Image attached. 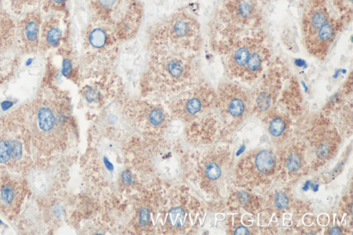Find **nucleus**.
Listing matches in <instances>:
<instances>
[{"mask_svg": "<svg viewBox=\"0 0 353 235\" xmlns=\"http://www.w3.org/2000/svg\"><path fill=\"white\" fill-rule=\"evenodd\" d=\"M46 66L35 96L12 110L26 130L36 157L52 156L61 150L70 120L67 96L53 82L56 69L51 61Z\"/></svg>", "mask_w": 353, "mask_h": 235, "instance_id": "nucleus-1", "label": "nucleus"}, {"mask_svg": "<svg viewBox=\"0 0 353 235\" xmlns=\"http://www.w3.org/2000/svg\"><path fill=\"white\" fill-rule=\"evenodd\" d=\"M145 40L148 52L199 54L203 45L201 23L190 10L180 8L151 25Z\"/></svg>", "mask_w": 353, "mask_h": 235, "instance_id": "nucleus-2", "label": "nucleus"}, {"mask_svg": "<svg viewBox=\"0 0 353 235\" xmlns=\"http://www.w3.org/2000/svg\"><path fill=\"white\" fill-rule=\"evenodd\" d=\"M261 5L253 0H221L210 24V44L214 50L241 36L261 28Z\"/></svg>", "mask_w": 353, "mask_h": 235, "instance_id": "nucleus-3", "label": "nucleus"}, {"mask_svg": "<svg viewBox=\"0 0 353 235\" xmlns=\"http://www.w3.org/2000/svg\"><path fill=\"white\" fill-rule=\"evenodd\" d=\"M122 43L107 25L90 17L81 38V70L88 74L113 69Z\"/></svg>", "mask_w": 353, "mask_h": 235, "instance_id": "nucleus-4", "label": "nucleus"}, {"mask_svg": "<svg viewBox=\"0 0 353 235\" xmlns=\"http://www.w3.org/2000/svg\"><path fill=\"white\" fill-rule=\"evenodd\" d=\"M88 8L90 18L109 27L122 43L137 36L144 14L141 0H90Z\"/></svg>", "mask_w": 353, "mask_h": 235, "instance_id": "nucleus-5", "label": "nucleus"}, {"mask_svg": "<svg viewBox=\"0 0 353 235\" xmlns=\"http://www.w3.org/2000/svg\"><path fill=\"white\" fill-rule=\"evenodd\" d=\"M36 158L30 140L12 111L0 117V174H22Z\"/></svg>", "mask_w": 353, "mask_h": 235, "instance_id": "nucleus-6", "label": "nucleus"}, {"mask_svg": "<svg viewBox=\"0 0 353 235\" xmlns=\"http://www.w3.org/2000/svg\"><path fill=\"white\" fill-rule=\"evenodd\" d=\"M198 54L168 51L148 52L143 72L145 80L181 84L192 80L199 70Z\"/></svg>", "mask_w": 353, "mask_h": 235, "instance_id": "nucleus-7", "label": "nucleus"}, {"mask_svg": "<svg viewBox=\"0 0 353 235\" xmlns=\"http://www.w3.org/2000/svg\"><path fill=\"white\" fill-rule=\"evenodd\" d=\"M52 156L36 157L23 171L30 197L36 205L43 203L55 197L57 190V167Z\"/></svg>", "mask_w": 353, "mask_h": 235, "instance_id": "nucleus-8", "label": "nucleus"}, {"mask_svg": "<svg viewBox=\"0 0 353 235\" xmlns=\"http://www.w3.org/2000/svg\"><path fill=\"white\" fill-rule=\"evenodd\" d=\"M16 25L13 15L0 8V85L8 83L21 65L23 54L17 44Z\"/></svg>", "mask_w": 353, "mask_h": 235, "instance_id": "nucleus-9", "label": "nucleus"}, {"mask_svg": "<svg viewBox=\"0 0 353 235\" xmlns=\"http://www.w3.org/2000/svg\"><path fill=\"white\" fill-rule=\"evenodd\" d=\"M30 197L27 183L22 176L0 174V214L8 221L17 220L23 205Z\"/></svg>", "mask_w": 353, "mask_h": 235, "instance_id": "nucleus-10", "label": "nucleus"}, {"mask_svg": "<svg viewBox=\"0 0 353 235\" xmlns=\"http://www.w3.org/2000/svg\"><path fill=\"white\" fill-rule=\"evenodd\" d=\"M41 26L39 52L58 49L66 45L69 37L68 13L48 14Z\"/></svg>", "mask_w": 353, "mask_h": 235, "instance_id": "nucleus-11", "label": "nucleus"}, {"mask_svg": "<svg viewBox=\"0 0 353 235\" xmlns=\"http://www.w3.org/2000/svg\"><path fill=\"white\" fill-rule=\"evenodd\" d=\"M42 21V14L36 8L20 16L17 21V41L23 55L39 52Z\"/></svg>", "mask_w": 353, "mask_h": 235, "instance_id": "nucleus-12", "label": "nucleus"}, {"mask_svg": "<svg viewBox=\"0 0 353 235\" xmlns=\"http://www.w3.org/2000/svg\"><path fill=\"white\" fill-rule=\"evenodd\" d=\"M348 23L341 17L334 14L315 34L303 40L307 52L319 60L325 59L336 37Z\"/></svg>", "mask_w": 353, "mask_h": 235, "instance_id": "nucleus-13", "label": "nucleus"}, {"mask_svg": "<svg viewBox=\"0 0 353 235\" xmlns=\"http://www.w3.org/2000/svg\"><path fill=\"white\" fill-rule=\"evenodd\" d=\"M333 15L327 0H307L301 20L303 40L315 34Z\"/></svg>", "mask_w": 353, "mask_h": 235, "instance_id": "nucleus-14", "label": "nucleus"}, {"mask_svg": "<svg viewBox=\"0 0 353 235\" xmlns=\"http://www.w3.org/2000/svg\"><path fill=\"white\" fill-rule=\"evenodd\" d=\"M219 95L223 114L234 119H243L247 110L245 93L236 85L228 83L220 89Z\"/></svg>", "mask_w": 353, "mask_h": 235, "instance_id": "nucleus-15", "label": "nucleus"}, {"mask_svg": "<svg viewBox=\"0 0 353 235\" xmlns=\"http://www.w3.org/2000/svg\"><path fill=\"white\" fill-rule=\"evenodd\" d=\"M41 0H0L2 8L12 15L21 16L24 13L36 9Z\"/></svg>", "mask_w": 353, "mask_h": 235, "instance_id": "nucleus-16", "label": "nucleus"}, {"mask_svg": "<svg viewBox=\"0 0 353 235\" xmlns=\"http://www.w3.org/2000/svg\"><path fill=\"white\" fill-rule=\"evenodd\" d=\"M205 91L196 92L194 96L188 98L183 103V111L190 116H194L201 112L206 102L204 96Z\"/></svg>", "mask_w": 353, "mask_h": 235, "instance_id": "nucleus-17", "label": "nucleus"}, {"mask_svg": "<svg viewBox=\"0 0 353 235\" xmlns=\"http://www.w3.org/2000/svg\"><path fill=\"white\" fill-rule=\"evenodd\" d=\"M336 15L350 23L353 15V0H327Z\"/></svg>", "mask_w": 353, "mask_h": 235, "instance_id": "nucleus-18", "label": "nucleus"}, {"mask_svg": "<svg viewBox=\"0 0 353 235\" xmlns=\"http://www.w3.org/2000/svg\"><path fill=\"white\" fill-rule=\"evenodd\" d=\"M41 10L46 14L67 13L68 0H41Z\"/></svg>", "mask_w": 353, "mask_h": 235, "instance_id": "nucleus-19", "label": "nucleus"}, {"mask_svg": "<svg viewBox=\"0 0 353 235\" xmlns=\"http://www.w3.org/2000/svg\"><path fill=\"white\" fill-rule=\"evenodd\" d=\"M255 163L258 170L263 173L270 172L274 165L272 154L268 150L261 151L256 155Z\"/></svg>", "mask_w": 353, "mask_h": 235, "instance_id": "nucleus-20", "label": "nucleus"}, {"mask_svg": "<svg viewBox=\"0 0 353 235\" xmlns=\"http://www.w3.org/2000/svg\"><path fill=\"white\" fill-rule=\"evenodd\" d=\"M285 126V121L281 116H275L269 123V131L274 136H279L283 132Z\"/></svg>", "mask_w": 353, "mask_h": 235, "instance_id": "nucleus-21", "label": "nucleus"}, {"mask_svg": "<svg viewBox=\"0 0 353 235\" xmlns=\"http://www.w3.org/2000/svg\"><path fill=\"white\" fill-rule=\"evenodd\" d=\"M148 121L153 126H159L165 121V115L163 110L159 108L151 109L148 114Z\"/></svg>", "mask_w": 353, "mask_h": 235, "instance_id": "nucleus-22", "label": "nucleus"}, {"mask_svg": "<svg viewBox=\"0 0 353 235\" xmlns=\"http://www.w3.org/2000/svg\"><path fill=\"white\" fill-rule=\"evenodd\" d=\"M219 166L215 163H211L205 168V174L211 180H216L221 176Z\"/></svg>", "mask_w": 353, "mask_h": 235, "instance_id": "nucleus-23", "label": "nucleus"}, {"mask_svg": "<svg viewBox=\"0 0 353 235\" xmlns=\"http://www.w3.org/2000/svg\"><path fill=\"white\" fill-rule=\"evenodd\" d=\"M301 165V160L298 154H292L287 159L286 165L290 171H296Z\"/></svg>", "mask_w": 353, "mask_h": 235, "instance_id": "nucleus-24", "label": "nucleus"}, {"mask_svg": "<svg viewBox=\"0 0 353 235\" xmlns=\"http://www.w3.org/2000/svg\"><path fill=\"white\" fill-rule=\"evenodd\" d=\"M275 203L279 209H285L288 204L287 196L281 192H278L276 195Z\"/></svg>", "mask_w": 353, "mask_h": 235, "instance_id": "nucleus-25", "label": "nucleus"}, {"mask_svg": "<svg viewBox=\"0 0 353 235\" xmlns=\"http://www.w3.org/2000/svg\"><path fill=\"white\" fill-rule=\"evenodd\" d=\"M150 218V214L147 209H143L140 214V223L142 225L148 223Z\"/></svg>", "mask_w": 353, "mask_h": 235, "instance_id": "nucleus-26", "label": "nucleus"}, {"mask_svg": "<svg viewBox=\"0 0 353 235\" xmlns=\"http://www.w3.org/2000/svg\"><path fill=\"white\" fill-rule=\"evenodd\" d=\"M121 180L125 184H130L132 181V177L130 173L128 171H125L121 174Z\"/></svg>", "mask_w": 353, "mask_h": 235, "instance_id": "nucleus-27", "label": "nucleus"}, {"mask_svg": "<svg viewBox=\"0 0 353 235\" xmlns=\"http://www.w3.org/2000/svg\"><path fill=\"white\" fill-rule=\"evenodd\" d=\"M318 154L321 158L326 156L329 154V147L325 145H321L318 150Z\"/></svg>", "mask_w": 353, "mask_h": 235, "instance_id": "nucleus-28", "label": "nucleus"}, {"mask_svg": "<svg viewBox=\"0 0 353 235\" xmlns=\"http://www.w3.org/2000/svg\"><path fill=\"white\" fill-rule=\"evenodd\" d=\"M248 234H249V232H248V229L243 226L238 227L234 231V234L246 235Z\"/></svg>", "mask_w": 353, "mask_h": 235, "instance_id": "nucleus-29", "label": "nucleus"}, {"mask_svg": "<svg viewBox=\"0 0 353 235\" xmlns=\"http://www.w3.org/2000/svg\"><path fill=\"white\" fill-rule=\"evenodd\" d=\"M331 234H341L342 232L339 227H334L331 229Z\"/></svg>", "mask_w": 353, "mask_h": 235, "instance_id": "nucleus-30", "label": "nucleus"}, {"mask_svg": "<svg viewBox=\"0 0 353 235\" xmlns=\"http://www.w3.org/2000/svg\"><path fill=\"white\" fill-rule=\"evenodd\" d=\"M256 2H257L258 3L262 5V4H265V3L268 2V0H253Z\"/></svg>", "mask_w": 353, "mask_h": 235, "instance_id": "nucleus-31", "label": "nucleus"}, {"mask_svg": "<svg viewBox=\"0 0 353 235\" xmlns=\"http://www.w3.org/2000/svg\"><path fill=\"white\" fill-rule=\"evenodd\" d=\"M86 1L88 2V1H90V0H86Z\"/></svg>", "mask_w": 353, "mask_h": 235, "instance_id": "nucleus-32", "label": "nucleus"}]
</instances>
